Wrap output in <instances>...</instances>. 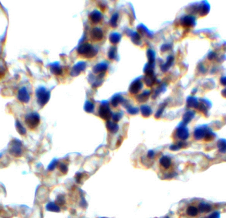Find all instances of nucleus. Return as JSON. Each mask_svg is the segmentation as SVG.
I'll list each match as a JSON object with an SVG mask.
<instances>
[{"label": "nucleus", "mask_w": 226, "mask_h": 218, "mask_svg": "<svg viewBox=\"0 0 226 218\" xmlns=\"http://www.w3.org/2000/svg\"><path fill=\"white\" fill-rule=\"evenodd\" d=\"M15 128L18 133L21 135V136H25L27 134V130L23 126L22 123L17 120L15 121Z\"/></svg>", "instance_id": "39448f33"}, {"label": "nucleus", "mask_w": 226, "mask_h": 218, "mask_svg": "<svg viewBox=\"0 0 226 218\" xmlns=\"http://www.w3.org/2000/svg\"><path fill=\"white\" fill-rule=\"evenodd\" d=\"M199 210L201 212H208L211 210V206L206 203H202L199 205Z\"/></svg>", "instance_id": "0eeeda50"}, {"label": "nucleus", "mask_w": 226, "mask_h": 218, "mask_svg": "<svg viewBox=\"0 0 226 218\" xmlns=\"http://www.w3.org/2000/svg\"><path fill=\"white\" fill-rule=\"evenodd\" d=\"M9 152L11 155L18 157L23 154V143L19 139H14L9 144Z\"/></svg>", "instance_id": "f257e3e1"}, {"label": "nucleus", "mask_w": 226, "mask_h": 218, "mask_svg": "<svg viewBox=\"0 0 226 218\" xmlns=\"http://www.w3.org/2000/svg\"><path fill=\"white\" fill-rule=\"evenodd\" d=\"M40 116L35 112L28 113L25 117V122L28 128L35 129L40 124Z\"/></svg>", "instance_id": "f03ea898"}, {"label": "nucleus", "mask_w": 226, "mask_h": 218, "mask_svg": "<svg viewBox=\"0 0 226 218\" xmlns=\"http://www.w3.org/2000/svg\"><path fill=\"white\" fill-rule=\"evenodd\" d=\"M1 155H1V153H0V158H1Z\"/></svg>", "instance_id": "9b49d317"}, {"label": "nucleus", "mask_w": 226, "mask_h": 218, "mask_svg": "<svg viewBox=\"0 0 226 218\" xmlns=\"http://www.w3.org/2000/svg\"><path fill=\"white\" fill-rule=\"evenodd\" d=\"M17 99L21 103H28L30 100V96L26 87H23L19 89L17 93Z\"/></svg>", "instance_id": "20e7f679"}, {"label": "nucleus", "mask_w": 226, "mask_h": 218, "mask_svg": "<svg viewBox=\"0 0 226 218\" xmlns=\"http://www.w3.org/2000/svg\"><path fill=\"white\" fill-rule=\"evenodd\" d=\"M220 213L218 212H214L212 214H211L210 215V217H209V218H220Z\"/></svg>", "instance_id": "9d476101"}, {"label": "nucleus", "mask_w": 226, "mask_h": 218, "mask_svg": "<svg viewBox=\"0 0 226 218\" xmlns=\"http://www.w3.org/2000/svg\"><path fill=\"white\" fill-rule=\"evenodd\" d=\"M187 214L192 217L196 216L198 214V209L194 206H190L187 209Z\"/></svg>", "instance_id": "6e6552de"}, {"label": "nucleus", "mask_w": 226, "mask_h": 218, "mask_svg": "<svg viewBox=\"0 0 226 218\" xmlns=\"http://www.w3.org/2000/svg\"><path fill=\"white\" fill-rule=\"evenodd\" d=\"M36 97L37 102L40 106H43L49 100L50 93L44 87H40L36 90Z\"/></svg>", "instance_id": "7ed1b4c3"}, {"label": "nucleus", "mask_w": 226, "mask_h": 218, "mask_svg": "<svg viewBox=\"0 0 226 218\" xmlns=\"http://www.w3.org/2000/svg\"><path fill=\"white\" fill-rule=\"evenodd\" d=\"M208 133H206V130L205 131V130L202 129V128H199L196 131V132L194 133L195 137H196V139H201L204 136H206V134Z\"/></svg>", "instance_id": "423d86ee"}, {"label": "nucleus", "mask_w": 226, "mask_h": 218, "mask_svg": "<svg viewBox=\"0 0 226 218\" xmlns=\"http://www.w3.org/2000/svg\"><path fill=\"white\" fill-rule=\"evenodd\" d=\"M218 147L219 150L222 153L226 152V141L223 140V139H221L218 141Z\"/></svg>", "instance_id": "1a4fd4ad"}]
</instances>
